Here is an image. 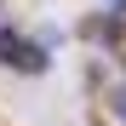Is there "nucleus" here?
Segmentation results:
<instances>
[{
	"mask_svg": "<svg viewBox=\"0 0 126 126\" xmlns=\"http://www.w3.org/2000/svg\"><path fill=\"white\" fill-rule=\"evenodd\" d=\"M115 115H120V120H126V86H120V92H115Z\"/></svg>",
	"mask_w": 126,
	"mask_h": 126,
	"instance_id": "f257e3e1",
	"label": "nucleus"
}]
</instances>
